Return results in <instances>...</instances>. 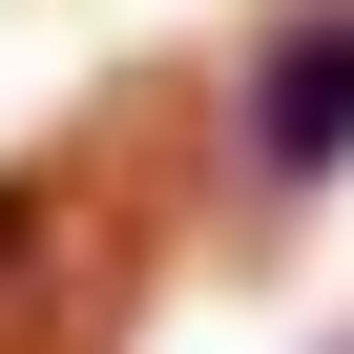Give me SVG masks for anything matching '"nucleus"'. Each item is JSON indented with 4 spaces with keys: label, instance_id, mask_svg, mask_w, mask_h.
<instances>
[{
    "label": "nucleus",
    "instance_id": "obj_1",
    "mask_svg": "<svg viewBox=\"0 0 354 354\" xmlns=\"http://www.w3.org/2000/svg\"><path fill=\"white\" fill-rule=\"evenodd\" d=\"M333 167H354V0H292V21L250 42V188L313 209Z\"/></svg>",
    "mask_w": 354,
    "mask_h": 354
}]
</instances>
